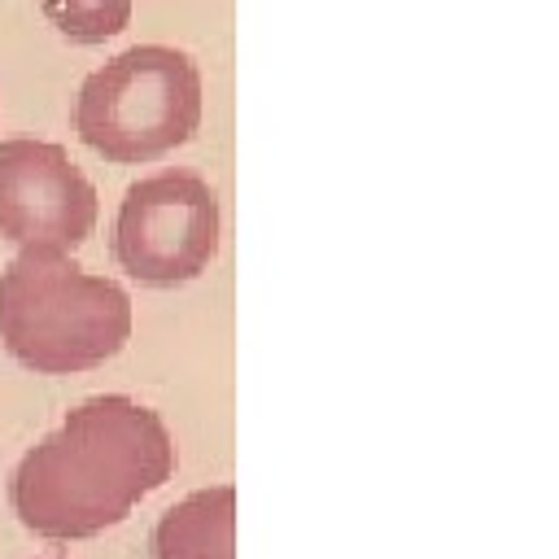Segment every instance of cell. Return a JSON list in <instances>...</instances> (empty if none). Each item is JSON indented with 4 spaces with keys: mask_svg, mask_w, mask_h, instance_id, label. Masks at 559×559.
Listing matches in <instances>:
<instances>
[{
    "mask_svg": "<svg viewBox=\"0 0 559 559\" xmlns=\"http://www.w3.org/2000/svg\"><path fill=\"white\" fill-rule=\"evenodd\" d=\"M153 559H236V489L214 485L166 507L153 524Z\"/></svg>",
    "mask_w": 559,
    "mask_h": 559,
    "instance_id": "cell-6",
    "label": "cell"
},
{
    "mask_svg": "<svg viewBox=\"0 0 559 559\" xmlns=\"http://www.w3.org/2000/svg\"><path fill=\"white\" fill-rule=\"evenodd\" d=\"M201 127V70L175 44H135L96 66L74 96V131L105 162H153Z\"/></svg>",
    "mask_w": 559,
    "mask_h": 559,
    "instance_id": "cell-3",
    "label": "cell"
},
{
    "mask_svg": "<svg viewBox=\"0 0 559 559\" xmlns=\"http://www.w3.org/2000/svg\"><path fill=\"white\" fill-rule=\"evenodd\" d=\"M39 9L70 44H105L131 22V0H39Z\"/></svg>",
    "mask_w": 559,
    "mask_h": 559,
    "instance_id": "cell-7",
    "label": "cell"
},
{
    "mask_svg": "<svg viewBox=\"0 0 559 559\" xmlns=\"http://www.w3.org/2000/svg\"><path fill=\"white\" fill-rule=\"evenodd\" d=\"M179 467L166 419L122 393L79 402L13 476V515L48 542H83L131 515Z\"/></svg>",
    "mask_w": 559,
    "mask_h": 559,
    "instance_id": "cell-1",
    "label": "cell"
},
{
    "mask_svg": "<svg viewBox=\"0 0 559 559\" xmlns=\"http://www.w3.org/2000/svg\"><path fill=\"white\" fill-rule=\"evenodd\" d=\"M131 336V297L61 249H17L0 275V341L35 376H79Z\"/></svg>",
    "mask_w": 559,
    "mask_h": 559,
    "instance_id": "cell-2",
    "label": "cell"
},
{
    "mask_svg": "<svg viewBox=\"0 0 559 559\" xmlns=\"http://www.w3.org/2000/svg\"><path fill=\"white\" fill-rule=\"evenodd\" d=\"M100 197L92 179L52 140H0V236L17 249L70 253L96 227Z\"/></svg>",
    "mask_w": 559,
    "mask_h": 559,
    "instance_id": "cell-5",
    "label": "cell"
},
{
    "mask_svg": "<svg viewBox=\"0 0 559 559\" xmlns=\"http://www.w3.org/2000/svg\"><path fill=\"white\" fill-rule=\"evenodd\" d=\"M218 197L188 166L144 175L114 218V258L140 288H183L218 253Z\"/></svg>",
    "mask_w": 559,
    "mask_h": 559,
    "instance_id": "cell-4",
    "label": "cell"
}]
</instances>
